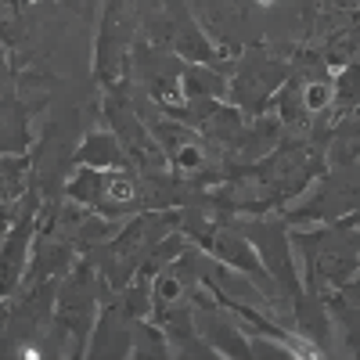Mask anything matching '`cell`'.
Masks as SVG:
<instances>
[{
  "label": "cell",
  "mask_w": 360,
  "mask_h": 360,
  "mask_svg": "<svg viewBox=\"0 0 360 360\" xmlns=\"http://www.w3.org/2000/svg\"><path fill=\"white\" fill-rule=\"evenodd\" d=\"M134 195H137V188L130 184L127 176H108V198H115V202H134Z\"/></svg>",
  "instance_id": "6da1fadb"
},
{
  "label": "cell",
  "mask_w": 360,
  "mask_h": 360,
  "mask_svg": "<svg viewBox=\"0 0 360 360\" xmlns=\"http://www.w3.org/2000/svg\"><path fill=\"white\" fill-rule=\"evenodd\" d=\"M307 105H310V108H324V105H328V86L314 83V86L307 90Z\"/></svg>",
  "instance_id": "7a4b0ae2"
},
{
  "label": "cell",
  "mask_w": 360,
  "mask_h": 360,
  "mask_svg": "<svg viewBox=\"0 0 360 360\" xmlns=\"http://www.w3.org/2000/svg\"><path fill=\"white\" fill-rule=\"evenodd\" d=\"M195 162H198V152H195V148H188V152L180 155V166H195Z\"/></svg>",
  "instance_id": "3957f363"
},
{
  "label": "cell",
  "mask_w": 360,
  "mask_h": 360,
  "mask_svg": "<svg viewBox=\"0 0 360 360\" xmlns=\"http://www.w3.org/2000/svg\"><path fill=\"white\" fill-rule=\"evenodd\" d=\"M256 4H259V8H274V0H256Z\"/></svg>",
  "instance_id": "277c9868"
}]
</instances>
